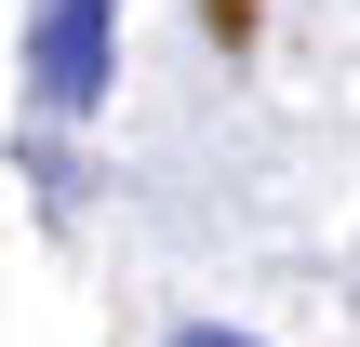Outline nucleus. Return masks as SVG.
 Returning <instances> with one entry per match:
<instances>
[{"label":"nucleus","instance_id":"f257e3e1","mask_svg":"<svg viewBox=\"0 0 360 347\" xmlns=\"http://www.w3.org/2000/svg\"><path fill=\"white\" fill-rule=\"evenodd\" d=\"M120 80V0H27V94L40 120H94Z\"/></svg>","mask_w":360,"mask_h":347},{"label":"nucleus","instance_id":"f03ea898","mask_svg":"<svg viewBox=\"0 0 360 347\" xmlns=\"http://www.w3.org/2000/svg\"><path fill=\"white\" fill-rule=\"evenodd\" d=\"M174 347H254V334H174Z\"/></svg>","mask_w":360,"mask_h":347}]
</instances>
